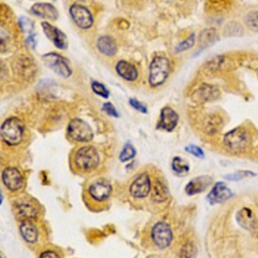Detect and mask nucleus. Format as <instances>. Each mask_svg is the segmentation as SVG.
I'll use <instances>...</instances> for the list:
<instances>
[{
    "instance_id": "obj_1",
    "label": "nucleus",
    "mask_w": 258,
    "mask_h": 258,
    "mask_svg": "<svg viewBox=\"0 0 258 258\" xmlns=\"http://www.w3.org/2000/svg\"><path fill=\"white\" fill-rule=\"evenodd\" d=\"M72 163L77 172L88 173L97 169L100 163V156L94 147L85 146L74 151Z\"/></svg>"
},
{
    "instance_id": "obj_2",
    "label": "nucleus",
    "mask_w": 258,
    "mask_h": 258,
    "mask_svg": "<svg viewBox=\"0 0 258 258\" xmlns=\"http://www.w3.org/2000/svg\"><path fill=\"white\" fill-rule=\"evenodd\" d=\"M171 73V63L166 56L156 55L149 67V84L151 87H158L167 80Z\"/></svg>"
},
{
    "instance_id": "obj_3",
    "label": "nucleus",
    "mask_w": 258,
    "mask_h": 258,
    "mask_svg": "<svg viewBox=\"0 0 258 258\" xmlns=\"http://www.w3.org/2000/svg\"><path fill=\"white\" fill-rule=\"evenodd\" d=\"M25 126L17 117H10L3 122L1 127V138L5 144L17 146L23 141Z\"/></svg>"
},
{
    "instance_id": "obj_4",
    "label": "nucleus",
    "mask_w": 258,
    "mask_h": 258,
    "mask_svg": "<svg viewBox=\"0 0 258 258\" xmlns=\"http://www.w3.org/2000/svg\"><path fill=\"white\" fill-rule=\"evenodd\" d=\"M224 144L231 151H244L252 144V135L247 128L237 127L225 134Z\"/></svg>"
},
{
    "instance_id": "obj_5",
    "label": "nucleus",
    "mask_w": 258,
    "mask_h": 258,
    "mask_svg": "<svg viewBox=\"0 0 258 258\" xmlns=\"http://www.w3.org/2000/svg\"><path fill=\"white\" fill-rule=\"evenodd\" d=\"M112 192V186L111 183L104 179L99 178L91 183L87 188V202L94 205V208L99 207L108 201Z\"/></svg>"
},
{
    "instance_id": "obj_6",
    "label": "nucleus",
    "mask_w": 258,
    "mask_h": 258,
    "mask_svg": "<svg viewBox=\"0 0 258 258\" xmlns=\"http://www.w3.org/2000/svg\"><path fill=\"white\" fill-rule=\"evenodd\" d=\"M67 134L72 141L80 143L90 142L94 137L91 126L78 118L74 119L69 122L67 126Z\"/></svg>"
},
{
    "instance_id": "obj_7",
    "label": "nucleus",
    "mask_w": 258,
    "mask_h": 258,
    "mask_svg": "<svg viewBox=\"0 0 258 258\" xmlns=\"http://www.w3.org/2000/svg\"><path fill=\"white\" fill-rule=\"evenodd\" d=\"M42 61L51 70L54 71V73L59 74L60 76L63 77H69L73 71L68 65L66 58L61 56V54L56 53H47L42 56Z\"/></svg>"
},
{
    "instance_id": "obj_8",
    "label": "nucleus",
    "mask_w": 258,
    "mask_h": 258,
    "mask_svg": "<svg viewBox=\"0 0 258 258\" xmlns=\"http://www.w3.org/2000/svg\"><path fill=\"white\" fill-rule=\"evenodd\" d=\"M70 15L77 27L88 30L94 24L93 16L87 7L80 3H74L70 7Z\"/></svg>"
},
{
    "instance_id": "obj_9",
    "label": "nucleus",
    "mask_w": 258,
    "mask_h": 258,
    "mask_svg": "<svg viewBox=\"0 0 258 258\" xmlns=\"http://www.w3.org/2000/svg\"><path fill=\"white\" fill-rule=\"evenodd\" d=\"M172 231L170 225L164 222H158L152 227L151 238L157 247L167 248L172 241Z\"/></svg>"
},
{
    "instance_id": "obj_10",
    "label": "nucleus",
    "mask_w": 258,
    "mask_h": 258,
    "mask_svg": "<svg viewBox=\"0 0 258 258\" xmlns=\"http://www.w3.org/2000/svg\"><path fill=\"white\" fill-rule=\"evenodd\" d=\"M151 184L149 175L147 172H143L138 175L134 181L132 182L129 187V192L133 197L141 199L147 196L151 191Z\"/></svg>"
},
{
    "instance_id": "obj_11",
    "label": "nucleus",
    "mask_w": 258,
    "mask_h": 258,
    "mask_svg": "<svg viewBox=\"0 0 258 258\" xmlns=\"http://www.w3.org/2000/svg\"><path fill=\"white\" fill-rule=\"evenodd\" d=\"M41 27L43 29L44 34L46 35V37L54 43L55 47L61 50L67 49L68 41L66 34L47 22H42Z\"/></svg>"
},
{
    "instance_id": "obj_12",
    "label": "nucleus",
    "mask_w": 258,
    "mask_h": 258,
    "mask_svg": "<svg viewBox=\"0 0 258 258\" xmlns=\"http://www.w3.org/2000/svg\"><path fill=\"white\" fill-rule=\"evenodd\" d=\"M2 178L3 184L10 191H17L24 186V178L17 168H6L3 171Z\"/></svg>"
},
{
    "instance_id": "obj_13",
    "label": "nucleus",
    "mask_w": 258,
    "mask_h": 258,
    "mask_svg": "<svg viewBox=\"0 0 258 258\" xmlns=\"http://www.w3.org/2000/svg\"><path fill=\"white\" fill-rule=\"evenodd\" d=\"M15 211L24 221L36 220L39 215V209L37 205L29 199H21L15 204Z\"/></svg>"
},
{
    "instance_id": "obj_14",
    "label": "nucleus",
    "mask_w": 258,
    "mask_h": 258,
    "mask_svg": "<svg viewBox=\"0 0 258 258\" xmlns=\"http://www.w3.org/2000/svg\"><path fill=\"white\" fill-rule=\"evenodd\" d=\"M178 120L179 117L178 113L172 108L166 106L162 109L157 128L167 132H172L177 127Z\"/></svg>"
},
{
    "instance_id": "obj_15",
    "label": "nucleus",
    "mask_w": 258,
    "mask_h": 258,
    "mask_svg": "<svg viewBox=\"0 0 258 258\" xmlns=\"http://www.w3.org/2000/svg\"><path fill=\"white\" fill-rule=\"evenodd\" d=\"M231 196V189L228 188L225 183L218 182L213 187L211 191L209 192L208 199L212 204H215V203H221L223 201H226Z\"/></svg>"
},
{
    "instance_id": "obj_16",
    "label": "nucleus",
    "mask_w": 258,
    "mask_h": 258,
    "mask_svg": "<svg viewBox=\"0 0 258 258\" xmlns=\"http://www.w3.org/2000/svg\"><path fill=\"white\" fill-rule=\"evenodd\" d=\"M31 11L37 17L51 21L57 20L59 17L57 9L51 3H36L31 7Z\"/></svg>"
},
{
    "instance_id": "obj_17",
    "label": "nucleus",
    "mask_w": 258,
    "mask_h": 258,
    "mask_svg": "<svg viewBox=\"0 0 258 258\" xmlns=\"http://www.w3.org/2000/svg\"><path fill=\"white\" fill-rule=\"evenodd\" d=\"M213 178L208 176H200L198 178H194L186 186V193L188 195H194L204 191L205 189L211 184Z\"/></svg>"
},
{
    "instance_id": "obj_18",
    "label": "nucleus",
    "mask_w": 258,
    "mask_h": 258,
    "mask_svg": "<svg viewBox=\"0 0 258 258\" xmlns=\"http://www.w3.org/2000/svg\"><path fill=\"white\" fill-rule=\"evenodd\" d=\"M20 232L24 240L30 245H35L39 239V231L31 221H23L20 225Z\"/></svg>"
},
{
    "instance_id": "obj_19",
    "label": "nucleus",
    "mask_w": 258,
    "mask_h": 258,
    "mask_svg": "<svg viewBox=\"0 0 258 258\" xmlns=\"http://www.w3.org/2000/svg\"><path fill=\"white\" fill-rule=\"evenodd\" d=\"M115 70L117 72L119 76H121L123 79L129 81V82L136 80L139 76V73H138L136 67L128 61H119L115 67Z\"/></svg>"
},
{
    "instance_id": "obj_20",
    "label": "nucleus",
    "mask_w": 258,
    "mask_h": 258,
    "mask_svg": "<svg viewBox=\"0 0 258 258\" xmlns=\"http://www.w3.org/2000/svg\"><path fill=\"white\" fill-rule=\"evenodd\" d=\"M151 198L156 202H163L167 200L169 196V189L165 182L161 178L155 179L153 184L151 185Z\"/></svg>"
},
{
    "instance_id": "obj_21",
    "label": "nucleus",
    "mask_w": 258,
    "mask_h": 258,
    "mask_svg": "<svg viewBox=\"0 0 258 258\" xmlns=\"http://www.w3.org/2000/svg\"><path fill=\"white\" fill-rule=\"evenodd\" d=\"M97 48L102 54L111 57L117 52V45L114 39L109 36H104L98 38L97 42Z\"/></svg>"
},
{
    "instance_id": "obj_22",
    "label": "nucleus",
    "mask_w": 258,
    "mask_h": 258,
    "mask_svg": "<svg viewBox=\"0 0 258 258\" xmlns=\"http://www.w3.org/2000/svg\"><path fill=\"white\" fill-rule=\"evenodd\" d=\"M237 221L246 230H252L257 225V219L250 208H244L237 214Z\"/></svg>"
},
{
    "instance_id": "obj_23",
    "label": "nucleus",
    "mask_w": 258,
    "mask_h": 258,
    "mask_svg": "<svg viewBox=\"0 0 258 258\" xmlns=\"http://www.w3.org/2000/svg\"><path fill=\"white\" fill-rule=\"evenodd\" d=\"M172 169L175 173L178 175L187 174L189 171V166L183 158L176 157L172 161Z\"/></svg>"
},
{
    "instance_id": "obj_24",
    "label": "nucleus",
    "mask_w": 258,
    "mask_h": 258,
    "mask_svg": "<svg viewBox=\"0 0 258 258\" xmlns=\"http://www.w3.org/2000/svg\"><path fill=\"white\" fill-rule=\"evenodd\" d=\"M245 23L251 31L258 32V10L247 14L245 17Z\"/></svg>"
},
{
    "instance_id": "obj_25",
    "label": "nucleus",
    "mask_w": 258,
    "mask_h": 258,
    "mask_svg": "<svg viewBox=\"0 0 258 258\" xmlns=\"http://www.w3.org/2000/svg\"><path fill=\"white\" fill-rule=\"evenodd\" d=\"M135 154H136L135 148L130 143H128L125 146L123 150L121 151V154H120V160L121 162L128 161L134 158Z\"/></svg>"
},
{
    "instance_id": "obj_26",
    "label": "nucleus",
    "mask_w": 258,
    "mask_h": 258,
    "mask_svg": "<svg viewBox=\"0 0 258 258\" xmlns=\"http://www.w3.org/2000/svg\"><path fill=\"white\" fill-rule=\"evenodd\" d=\"M91 88L92 91H94L97 95H99L101 97H104L107 99L109 96H110V91H108L107 88L104 86V84H101L97 81H93L91 84Z\"/></svg>"
},
{
    "instance_id": "obj_27",
    "label": "nucleus",
    "mask_w": 258,
    "mask_h": 258,
    "mask_svg": "<svg viewBox=\"0 0 258 258\" xmlns=\"http://www.w3.org/2000/svg\"><path fill=\"white\" fill-rule=\"evenodd\" d=\"M216 40V32L214 29L206 30L201 32L200 40H201L204 44H211L213 41Z\"/></svg>"
},
{
    "instance_id": "obj_28",
    "label": "nucleus",
    "mask_w": 258,
    "mask_h": 258,
    "mask_svg": "<svg viewBox=\"0 0 258 258\" xmlns=\"http://www.w3.org/2000/svg\"><path fill=\"white\" fill-rule=\"evenodd\" d=\"M252 176H255V173H253L252 171H240L233 173V174L227 175L225 176V179H227L229 181H239L243 178H248V177H252Z\"/></svg>"
},
{
    "instance_id": "obj_29",
    "label": "nucleus",
    "mask_w": 258,
    "mask_h": 258,
    "mask_svg": "<svg viewBox=\"0 0 258 258\" xmlns=\"http://www.w3.org/2000/svg\"><path fill=\"white\" fill-rule=\"evenodd\" d=\"M194 44V35L192 34L191 36H189L188 38H187L186 40H184L181 43H179L178 45V47H176V51L178 53L180 52H184L185 50H188L189 48H191Z\"/></svg>"
},
{
    "instance_id": "obj_30",
    "label": "nucleus",
    "mask_w": 258,
    "mask_h": 258,
    "mask_svg": "<svg viewBox=\"0 0 258 258\" xmlns=\"http://www.w3.org/2000/svg\"><path fill=\"white\" fill-rule=\"evenodd\" d=\"M185 150H186V151H188V153H190V154L193 155L194 157H196V158H204V151L198 146L189 145V146L185 147Z\"/></svg>"
},
{
    "instance_id": "obj_31",
    "label": "nucleus",
    "mask_w": 258,
    "mask_h": 258,
    "mask_svg": "<svg viewBox=\"0 0 258 258\" xmlns=\"http://www.w3.org/2000/svg\"><path fill=\"white\" fill-rule=\"evenodd\" d=\"M129 104H130L132 107H134L135 110H137L138 111H140L141 113H143V114L147 113V108L142 103L139 102L137 99L130 98L129 99Z\"/></svg>"
},
{
    "instance_id": "obj_32",
    "label": "nucleus",
    "mask_w": 258,
    "mask_h": 258,
    "mask_svg": "<svg viewBox=\"0 0 258 258\" xmlns=\"http://www.w3.org/2000/svg\"><path fill=\"white\" fill-rule=\"evenodd\" d=\"M39 258H62L61 253L55 250H46L40 253Z\"/></svg>"
},
{
    "instance_id": "obj_33",
    "label": "nucleus",
    "mask_w": 258,
    "mask_h": 258,
    "mask_svg": "<svg viewBox=\"0 0 258 258\" xmlns=\"http://www.w3.org/2000/svg\"><path fill=\"white\" fill-rule=\"evenodd\" d=\"M103 111H105L109 115L114 116V117H119L117 111L115 110L114 105L111 104V103H106V104H104V106H103Z\"/></svg>"
},
{
    "instance_id": "obj_34",
    "label": "nucleus",
    "mask_w": 258,
    "mask_h": 258,
    "mask_svg": "<svg viewBox=\"0 0 258 258\" xmlns=\"http://www.w3.org/2000/svg\"><path fill=\"white\" fill-rule=\"evenodd\" d=\"M21 27L23 28L25 32H32L33 31V24L27 17H23L20 21Z\"/></svg>"
}]
</instances>
